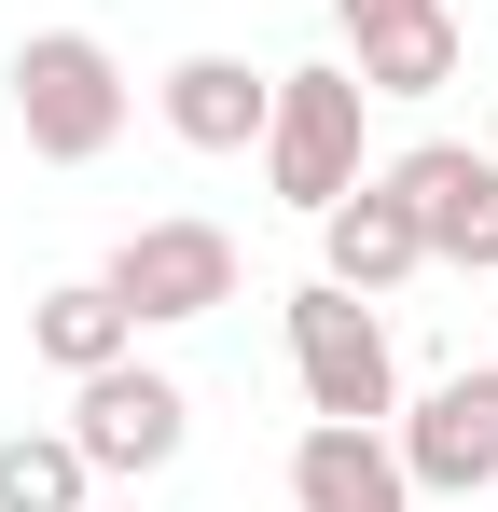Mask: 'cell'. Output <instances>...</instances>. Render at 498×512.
Masks as SVG:
<instances>
[{
	"label": "cell",
	"mask_w": 498,
	"mask_h": 512,
	"mask_svg": "<svg viewBox=\"0 0 498 512\" xmlns=\"http://www.w3.org/2000/svg\"><path fill=\"white\" fill-rule=\"evenodd\" d=\"M415 263H429V236H415V208L388 194V167L360 180L346 208H319V277L332 291H402Z\"/></svg>",
	"instance_id": "8fae6325"
},
{
	"label": "cell",
	"mask_w": 498,
	"mask_h": 512,
	"mask_svg": "<svg viewBox=\"0 0 498 512\" xmlns=\"http://www.w3.org/2000/svg\"><path fill=\"white\" fill-rule=\"evenodd\" d=\"M70 443H83L97 485H153V471H180V443H194V388L153 374V360L125 346L111 374H83V388H70Z\"/></svg>",
	"instance_id": "277c9868"
},
{
	"label": "cell",
	"mask_w": 498,
	"mask_h": 512,
	"mask_svg": "<svg viewBox=\"0 0 498 512\" xmlns=\"http://www.w3.org/2000/svg\"><path fill=\"white\" fill-rule=\"evenodd\" d=\"M360 111H374V84L346 70V56H319V70H277V111H263V180H277V208H346L360 194Z\"/></svg>",
	"instance_id": "7a4b0ae2"
},
{
	"label": "cell",
	"mask_w": 498,
	"mask_h": 512,
	"mask_svg": "<svg viewBox=\"0 0 498 512\" xmlns=\"http://www.w3.org/2000/svg\"><path fill=\"white\" fill-rule=\"evenodd\" d=\"M291 512H415V471L388 429H346V416H305L291 443Z\"/></svg>",
	"instance_id": "9c48e42d"
},
{
	"label": "cell",
	"mask_w": 498,
	"mask_h": 512,
	"mask_svg": "<svg viewBox=\"0 0 498 512\" xmlns=\"http://www.w3.org/2000/svg\"><path fill=\"white\" fill-rule=\"evenodd\" d=\"M291 374H305V416H346V429L402 416V346L374 319V291L305 277V291H291Z\"/></svg>",
	"instance_id": "3957f363"
},
{
	"label": "cell",
	"mask_w": 498,
	"mask_h": 512,
	"mask_svg": "<svg viewBox=\"0 0 498 512\" xmlns=\"http://www.w3.org/2000/svg\"><path fill=\"white\" fill-rule=\"evenodd\" d=\"M332 42L374 97H443L457 84V0H332Z\"/></svg>",
	"instance_id": "ba28073f"
},
{
	"label": "cell",
	"mask_w": 498,
	"mask_h": 512,
	"mask_svg": "<svg viewBox=\"0 0 498 512\" xmlns=\"http://www.w3.org/2000/svg\"><path fill=\"white\" fill-rule=\"evenodd\" d=\"M388 194L415 208L429 263H471V277H498V153H485V139H415L402 167H388Z\"/></svg>",
	"instance_id": "52a82bcc"
},
{
	"label": "cell",
	"mask_w": 498,
	"mask_h": 512,
	"mask_svg": "<svg viewBox=\"0 0 498 512\" xmlns=\"http://www.w3.org/2000/svg\"><path fill=\"white\" fill-rule=\"evenodd\" d=\"M125 111H139V84H125V56L97 28H28L14 42V139L42 167H97L125 139Z\"/></svg>",
	"instance_id": "6da1fadb"
},
{
	"label": "cell",
	"mask_w": 498,
	"mask_h": 512,
	"mask_svg": "<svg viewBox=\"0 0 498 512\" xmlns=\"http://www.w3.org/2000/svg\"><path fill=\"white\" fill-rule=\"evenodd\" d=\"M153 97H166V139H180V153H263L277 70H249V56H222V42H208V56H180Z\"/></svg>",
	"instance_id": "30bf717a"
},
{
	"label": "cell",
	"mask_w": 498,
	"mask_h": 512,
	"mask_svg": "<svg viewBox=\"0 0 498 512\" xmlns=\"http://www.w3.org/2000/svg\"><path fill=\"white\" fill-rule=\"evenodd\" d=\"M28 346H42V360H56V374L83 388V374H111V360L139 346V319L111 305V277H56V291L28 305Z\"/></svg>",
	"instance_id": "7c38bea8"
},
{
	"label": "cell",
	"mask_w": 498,
	"mask_h": 512,
	"mask_svg": "<svg viewBox=\"0 0 498 512\" xmlns=\"http://www.w3.org/2000/svg\"><path fill=\"white\" fill-rule=\"evenodd\" d=\"M97 499V471H83L70 429H14L0 443V512H83Z\"/></svg>",
	"instance_id": "4fadbf2b"
},
{
	"label": "cell",
	"mask_w": 498,
	"mask_h": 512,
	"mask_svg": "<svg viewBox=\"0 0 498 512\" xmlns=\"http://www.w3.org/2000/svg\"><path fill=\"white\" fill-rule=\"evenodd\" d=\"M83 512H111V499H83Z\"/></svg>",
	"instance_id": "5bb4252c"
},
{
	"label": "cell",
	"mask_w": 498,
	"mask_h": 512,
	"mask_svg": "<svg viewBox=\"0 0 498 512\" xmlns=\"http://www.w3.org/2000/svg\"><path fill=\"white\" fill-rule=\"evenodd\" d=\"M388 443H402L415 499H485V485H498V360L443 374V388H415L402 416H388Z\"/></svg>",
	"instance_id": "8992f818"
},
{
	"label": "cell",
	"mask_w": 498,
	"mask_h": 512,
	"mask_svg": "<svg viewBox=\"0 0 498 512\" xmlns=\"http://www.w3.org/2000/svg\"><path fill=\"white\" fill-rule=\"evenodd\" d=\"M97 277H111V305H125L139 333H180V319H222V305H236V236L180 208V222H139Z\"/></svg>",
	"instance_id": "5b68a950"
}]
</instances>
